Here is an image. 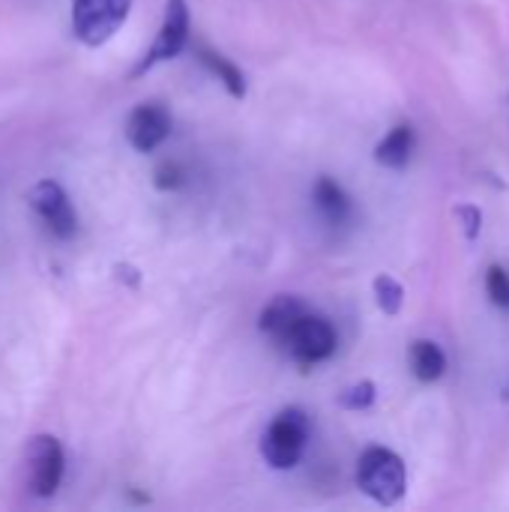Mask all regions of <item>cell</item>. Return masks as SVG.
<instances>
[{"mask_svg": "<svg viewBox=\"0 0 509 512\" xmlns=\"http://www.w3.org/2000/svg\"><path fill=\"white\" fill-rule=\"evenodd\" d=\"M198 57H201V63L228 87V93H231L234 99H243V96H246V78H243V72H240L228 57H222V54H216V51H210V48H198Z\"/></svg>", "mask_w": 509, "mask_h": 512, "instance_id": "cell-13", "label": "cell"}, {"mask_svg": "<svg viewBox=\"0 0 509 512\" xmlns=\"http://www.w3.org/2000/svg\"><path fill=\"white\" fill-rule=\"evenodd\" d=\"M375 396H378L375 384H372V381H360V384L348 387V390L339 396V405L348 408V411H366V408L375 405Z\"/></svg>", "mask_w": 509, "mask_h": 512, "instance_id": "cell-15", "label": "cell"}, {"mask_svg": "<svg viewBox=\"0 0 509 512\" xmlns=\"http://www.w3.org/2000/svg\"><path fill=\"white\" fill-rule=\"evenodd\" d=\"M153 183H156V189H162V192L180 189V186H183V168H180L177 162H165V165L156 168Z\"/></svg>", "mask_w": 509, "mask_h": 512, "instance_id": "cell-18", "label": "cell"}, {"mask_svg": "<svg viewBox=\"0 0 509 512\" xmlns=\"http://www.w3.org/2000/svg\"><path fill=\"white\" fill-rule=\"evenodd\" d=\"M132 0H72V33L90 45H105L129 18Z\"/></svg>", "mask_w": 509, "mask_h": 512, "instance_id": "cell-3", "label": "cell"}, {"mask_svg": "<svg viewBox=\"0 0 509 512\" xmlns=\"http://www.w3.org/2000/svg\"><path fill=\"white\" fill-rule=\"evenodd\" d=\"M315 204H318L321 216L330 225H345L348 216H351V198H348V192L336 180H330V177H321L315 183Z\"/></svg>", "mask_w": 509, "mask_h": 512, "instance_id": "cell-12", "label": "cell"}, {"mask_svg": "<svg viewBox=\"0 0 509 512\" xmlns=\"http://www.w3.org/2000/svg\"><path fill=\"white\" fill-rule=\"evenodd\" d=\"M171 135V114L162 105H138L126 120V138L138 153H153Z\"/></svg>", "mask_w": 509, "mask_h": 512, "instance_id": "cell-8", "label": "cell"}, {"mask_svg": "<svg viewBox=\"0 0 509 512\" xmlns=\"http://www.w3.org/2000/svg\"><path fill=\"white\" fill-rule=\"evenodd\" d=\"M408 366L420 384H435L447 372V357L441 345H435L432 339H417L408 351Z\"/></svg>", "mask_w": 509, "mask_h": 512, "instance_id": "cell-10", "label": "cell"}, {"mask_svg": "<svg viewBox=\"0 0 509 512\" xmlns=\"http://www.w3.org/2000/svg\"><path fill=\"white\" fill-rule=\"evenodd\" d=\"M486 291H489V300L498 309H507L509 312V273L501 264L489 267V273H486Z\"/></svg>", "mask_w": 509, "mask_h": 512, "instance_id": "cell-16", "label": "cell"}, {"mask_svg": "<svg viewBox=\"0 0 509 512\" xmlns=\"http://www.w3.org/2000/svg\"><path fill=\"white\" fill-rule=\"evenodd\" d=\"M456 216H459V222H462V234H465L468 240H477L480 231H483V213H480V207L462 204V207L456 210Z\"/></svg>", "mask_w": 509, "mask_h": 512, "instance_id": "cell-17", "label": "cell"}, {"mask_svg": "<svg viewBox=\"0 0 509 512\" xmlns=\"http://www.w3.org/2000/svg\"><path fill=\"white\" fill-rule=\"evenodd\" d=\"M306 312V306L297 300V297H288V294H279L264 312H261V333H267L276 345H285L291 327L300 321V315Z\"/></svg>", "mask_w": 509, "mask_h": 512, "instance_id": "cell-9", "label": "cell"}, {"mask_svg": "<svg viewBox=\"0 0 509 512\" xmlns=\"http://www.w3.org/2000/svg\"><path fill=\"white\" fill-rule=\"evenodd\" d=\"M189 39V6L186 0H168L165 3V18H162V27L156 33V42L150 45V51L144 54V60L135 66L132 75H144L147 69H153L156 63L162 60H171L183 51Z\"/></svg>", "mask_w": 509, "mask_h": 512, "instance_id": "cell-5", "label": "cell"}, {"mask_svg": "<svg viewBox=\"0 0 509 512\" xmlns=\"http://www.w3.org/2000/svg\"><path fill=\"white\" fill-rule=\"evenodd\" d=\"M357 486L381 507H396L408 489V471L399 453L387 447H369L357 462Z\"/></svg>", "mask_w": 509, "mask_h": 512, "instance_id": "cell-1", "label": "cell"}, {"mask_svg": "<svg viewBox=\"0 0 509 512\" xmlns=\"http://www.w3.org/2000/svg\"><path fill=\"white\" fill-rule=\"evenodd\" d=\"M336 330L327 318L321 315H309L303 312L300 321L291 327L288 339H285V351L300 363V366H315V363H324L336 354Z\"/></svg>", "mask_w": 509, "mask_h": 512, "instance_id": "cell-4", "label": "cell"}, {"mask_svg": "<svg viewBox=\"0 0 509 512\" xmlns=\"http://www.w3.org/2000/svg\"><path fill=\"white\" fill-rule=\"evenodd\" d=\"M30 207L42 216V222L48 225L51 234H57L60 240H69L78 228V216L69 204V195L63 192L60 183L54 180H42L30 189Z\"/></svg>", "mask_w": 509, "mask_h": 512, "instance_id": "cell-6", "label": "cell"}, {"mask_svg": "<svg viewBox=\"0 0 509 512\" xmlns=\"http://www.w3.org/2000/svg\"><path fill=\"white\" fill-rule=\"evenodd\" d=\"M27 462H30V489L36 498H51L60 489L63 480V447L57 438L51 435H39L33 438L30 450H27Z\"/></svg>", "mask_w": 509, "mask_h": 512, "instance_id": "cell-7", "label": "cell"}, {"mask_svg": "<svg viewBox=\"0 0 509 512\" xmlns=\"http://www.w3.org/2000/svg\"><path fill=\"white\" fill-rule=\"evenodd\" d=\"M306 438H309V420H306V414L297 411V408L282 411L270 423V429L264 432V438H261V456H264V462L270 468L288 471V468H294L303 459Z\"/></svg>", "mask_w": 509, "mask_h": 512, "instance_id": "cell-2", "label": "cell"}, {"mask_svg": "<svg viewBox=\"0 0 509 512\" xmlns=\"http://www.w3.org/2000/svg\"><path fill=\"white\" fill-rule=\"evenodd\" d=\"M375 300H378V306H381L384 315H399L402 306H405V288H402V282H396L393 276L381 273L375 279Z\"/></svg>", "mask_w": 509, "mask_h": 512, "instance_id": "cell-14", "label": "cell"}, {"mask_svg": "<svg viewBox=\"0 0 509 512\" xmlns=\"http://www.w3.org/2000/svg\"><path fill=\"white\" fill-rule=\"evenodd\" d=\"M411 153H414V129H411L408 123L393 126V129L381 138V144L375 147V159H378L384 168H393V171L405 168V165L411 162Z\"/></svg>", "mask_w": 509, "mask_h": 512, "instance_id": "cell-11", "label": "cell"}]
</instances>
